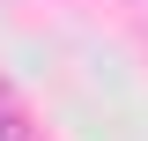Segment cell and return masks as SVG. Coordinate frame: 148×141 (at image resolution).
<instances>
[{
  "mask_svg": "<svg viewBox=\"0 0 148 141\" xmlns=\"http://www.w3.org/2000/svg\"><path fill=\"white\" fill-rule=\"evenodd\" d=\"M0 141H22V126H15V119H0Z\"/></svg>",
  "mask_w": 148,
  "mask_h": 141,
  "instance_id": "1",
  "label": "cell"
}]
</instances>
